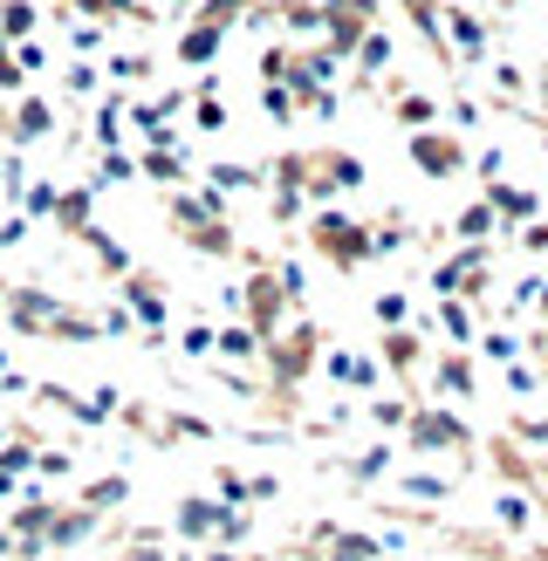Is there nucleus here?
I'll return each instance as SVG.
<instances>
[{
	"instance_id": "obj_1",
	"label": "nucleus",
	"mask_w": 548,
	"mask_h": 561,
	"mask_svg": "<svg viewBox=\"0 0 548 561\" xmlns=\"http://www.w3.org/2000/svg\"><path fill=\"white\" fill-rule=\"evenodd\" d=\"M370 27H377V0H322V42L336 55H356Z\"/></svg>"
},
{
	"instance_id": "obj_2",
	"label": "nucleus",
	"mask_w": 548,
	"mask_h": 561,
	"mask_svg": "<svg viewBox=\"0 0 548 561\" xmlns=\"http://www.w3.org/2000/svg\"><path fill=\"white\" fill-rule=\"evenodd\" d=\"M309 240L322 247L329 261H343V267H356V261L370 254V233H364V227H350V219H316V227H309Z\"/></svg>"
},
{
	"instance_id": "obj_3",
	"label": "nucleus",
	"mask_w": 548,
	"mask_h": 561,
	"mask_svg": "<svg viewBox=\"0 0 548 561\" xmlns=\"http://www.w3.org/2000/svg\"><path fill=\"white\" fill-rule=\"evenodd\" d=\"M446 42L466 55V62H487V48H493V42H487V21L466 14V8H446Z\"/></svg>"
},
{
	"instance_id": "obj_4",
	"label": "nucleus",
	"mask_w": 548,
	"mask_h": 561,
	"mask_svg": "<svg viewBox=\"0 0 548 561\" xmlns=\"http://www.w3.org/2000/svg\"><path fill=\"white\" fill-rule=\"evenodd\" d=\"M219 42H227V27H219V21H185V35H179V62H185V69L213 62Z\"/></svg>"
},
{
	"instance_id": "obj_5",
	"label": "nucleus",
	"mask_w": 548,
	"mask_h": 561,
	"mask_svg": "<svg viewBox=\"0 0 548 561\" xmlns=\"http://www.w3.org/2000/svg\"><path fill=\"white\" fill-rule=\"evenodd\" d=\"M411 158H419L432 179H453V172H459V145H453V137H438V130H419V137H411Z\"/></svg>"
},
{
	"instance_id": "obj_6",
	"label": "nucleus",
	"mask_w": 548,
	"mask_h": 561,
	"mask_svg": "<svg viewBox=\"0 0 548 561\" xmlns=\"http://www.w3.org/2000/svg\"><path fill=\"white\" fill-rule=\"evenodd\" d=\"M398 8L419 21V35L432 42V55L438 62H453V48H446V8H438V0H398Z\"/></svg>"
},
{
	"instance_id": "obj_7",
	"label": "nucleus",
	"mask_w": 548,
	"mask_h": 561,
	"mask_svg": "<svg viewBox=\"0 0 548 561\" xmlns=\"http://www.w3.org/2000/svg\"><path fill=\"white\" fill-rule=\"evenodd\" d=\"M48 124H55V110L42 96H21L14 117H8V137H14V145H35V137H48Z\"/></svg>"
},
{
	"instance_id": "obj_8",
	"label": "nucleus",
	"mask_w": 548,
	"mask_h": 561,
	"mask_svg": "<svg viewBox=\"0 0 548 561\" xmlns=\"http://www.w3.org/2000/svg\"><path fill=\"white\" fill-rule=\"evenodd\" d=\"M35 21H42L35 0H0V42H8V48L14 42H35Z\"/></svg>"
},
{
	"instance_id": "obj_9",
	"label": "nucleus",
	"mask_w": 548,
	"mask_h": 561,
	"mask_svg": "<svg viewBox=\"0 0 548 561\" xmlns=\"http://www.w3.org/2000/svg\"><path fill=\"white\" fill-rule=\"evenodd\" d=\"M356 69H364V76H384V69H391V35H384V27H370V35L356 42Z\"/></svg>"
},
{
	"instance_id": "obj_10",
	"label": "nucleus",
	"mask_w": 548,
	"mask_h": 561,
	"mask_svg": "<svg viewBox=\"0 0 548 561\" xmlns=\"http://www.w3.org/2000/svg\"><path fill=\"white\" fill-rule=\"evenodd\" d=\"M247 295H254V301H247V308H254V335H267L274 316H282V288H274V280H254Z\"/></svg>"
},
{
	"instance_id": "obj_11",
	"label": "nucleus",
	"mask_w": 548,
	"mask_h": 561,
	"mask_svg": "<svg viewBox=\"0 0 548 561\" xmlns=\"http://www.w3.org/2000/svg\"><path fill=\"white\" fill-rule=\"evenodd\" d=\"M261 0H199V21H219V27H233V21H247Z\"/></svg>"
},
{
	"instance_id": "obj_12",
	"label": "nucleus",
	"mask_w": 548,
	"mask_h": 561,
	"mask_svg": "<svg viewBox=\"0 0 548 561\" xmlns=\"http://www.w3.org/2000/svg\"><path fill=\"white\" fill-rule=\"evenodd\" d=\"M103 76H117V82H145L151 76V55H110V69Z\"/></svg>"
},
{
	"instance_id": "obj_13",
	"label": "nucleus",
	"mask_w": 548,
	"mask_h": 561,
	"mask_svg": "<svg viewBox=\"0 0 548 561\" xmlns=\"http://www.w3.org/2000/svg\"><path fill=\"white\" fill-rule=\"evenodd\" d=\"M69 48H76V55H96V48H103V21H76V27H69Z\"/></svg>"
},
{
	"instance_id": "obj_14",
	"label": "nucleus",
	"mask_w": 548,
	"mask_h": 561,
	"mask_svg": "<svg viewBox=\"0 0 548 561\" xmlns=\"http://www.w3.org/2000/svg\"><path fill=\"white\" fill-rule=\"evenodd\" d=\"M14 62H21V76H35V69L48 62V48H42V42H14Z\"/></svg>"
},
{
	"instance_id": "obj_15",
	"label": "nucleus",
	"mask_w": 548,
	"mask_h": 561,
	"mask_svg": "<svg viewBox=\"0 0 548 561\" xmlns=\"http://www.w3.org/2000/svg\"><path fill=\"white\" fill-rule=\"evenodd\" d=\"M21 82H27V76H21V62H14V48L0 42V90H21Z\"/></svg>"
},
{
	"instance_id": "obj_16",
	"label": "nucleus",
	"mask_w": 548,
	"mask_h": 561,
	"mask_svg": "<svg viewBox=\"0 0 548 561\" xmlns=\"http://www.w3.org/2000/svg\"><path fill=\"white\" fill-rule=\"evenodd\" d=\"M398 117H404V124H432V96H404Z\"/></svg>"
},
{
	"instance_id": "obj_17",
	"label": "nucleus",
	"mask_w": 548,
	"mask_h": 561,
	"mask_svg": "<svg viewBox=\"0 0 548 561\" xmlns=\"http://www.w3.org/2000/svg\"><path fill=\"white\" fill-rule=\"evenodd\" d=\"M219 350H227V356H254V335H247V329H227V335H219Z\"/></svg>"
},
{
	"instance_id": "obj_18",
	"label": "nucleus",
	"mask_w": 548,
	"mask_h": 561,
	"mask_svg": "<svg viewBox=\"0 0 548 561\" xmlns=\"http://www.w3.org/2000/svg\"><path fill=\"white\" fill-rule=\"evenodd\" d=\"M90 90H96V69L76 62V69H69V96H90Z\"/></svg>"
},
{
	"instance_id": "obj_19",
	"label": "nucleus",
	"mask_w": 548,
	"mask_h": 561,
	"mask_svg": "<svg viewBox=\"0 0 548 561\" xmlns=\"http://www.w3.org/2000/svg\"><path fill=\"white\" fill-rule=\"evenodd\" d=\"M487 227H493L487 206H466V213H459V233H487Z\"/></svg>"
},
{
	"instance_id": "obj_20",
	"label": "nucleus",
	"mask_w": 548,
	"mask_h": 561,
	"mask_svg": "<svg viewBox=\"0 0 548 561\" xmlns=\"http://www.w3.org/2000/svg\"><path fill=\"white\" fill-rule=\"evenodd\" d=\"M199 124H206V130H219V124H227V110H219V96H199Z\"/></svg>"
},
{
	"instance_id": "obj_21",
	"label": "nucleus",
	"mask_w": 548,
	"mask_h": 561,
	"mask_svg": "<svg viewBox=\"0 0 548 561\" xmlns=\"http://www.w3.org/2000/svg\"><path fill=\"white\" fill-rule=\"evenodd\" d=\"M185 8H192V0H172V14H185Z\"/></svg>"
}]
</instances>
